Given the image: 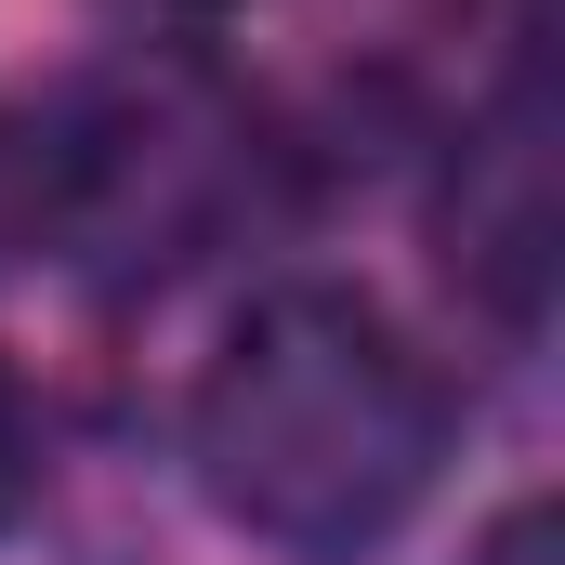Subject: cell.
<instances>
[{"label": "cell", "instance_id": "obj_1", "mask_svg": "<svg viewBox=\"0 0 565 565\" xmlns=\"http://www.w3.org/2000/svg\"><path fill=\"white\" fill-rule=\"evenodd\" d=\"M198 487L237 540L355 565L422 513L447 460V382L369 289H264L198 382Z\"/></svg>", "mask_w": 565, "mask_h": 565}, {"label": "cell", "instance_id": "obj_2", "mask_svg": "<svg viewBox=\"0 0 565 565\" xmlns=\"http://www.w3.org/2000/svg\"><path fill=\"white\" fill-rule=\"evenodd\" d=\"M447 277L473 289L487 316H540L565 264V132H553V93L513 79L473 132H460V171H447Z\"/></svg>", "mask_w": 565, "mask_h": 565}, {"label": "cell", "instance_id": "obj_3", "mask_svg": "<svg viewBox=\"0 0 565 565\" xmlns=\"http://www.w3.org/2000/svg\"><path fill=\"white\" fill-rule=\"evenodd\" d=\"M40 237H66V132L0 119V264L40 250Z\"/></svg>", "mask_w": 565, "mask_h": 565}, {"label": "cell", "instance_id": "obj_4", "mask_svg": "<svg viewBox=\"0 0 565 565\" xmlns=\"http://www.w3.org/2000/svg\"><path fill=\"white\" fill-rule=\"evenodd\" d=\"M473 565H565V513L553 500H513V513L473 540Z\"/></svg>", "mask_w": 565, "mask_h": 565}, {"label": "cell", "instance_id": "obj_5", "mask_svg": "<svg viewBox=\"0 0 565 565\" xmlns=\"http://www.w3.org/2000/svg\"><path fill=\"white\" fill-rule=\"evenodd\" d=\"M145 13H224V0H145Z\"/></svg>", "mask_w": 565, "mask_h": 565}]
</instances>
